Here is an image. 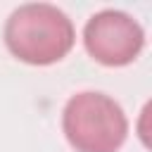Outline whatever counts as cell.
Segmentation results:
<instances>
[{
	"label": "cell",
	"instance_id": "obj_1",
	"mask_svg": "<svg viewBox=\"0 0 152 152\" xmlns=\"http://www.w3.org/2000/svg\"><path fill=\"white\" fill-rule=\"evenodd\" d=\"M76 31L71 19L50 2L19 5L5 24L7 50L26 64L48 66L69 55Z\"/></svg>",
	"mask_w": 152,
	"mask_h": 152
},
{
	"label": "cell",
	"instance_id": "obj_2",
	"mask_svg": "<svg viewBox=\"0 0 152 152\" xmlns=\"http://www.w3.org/2000/svg\"><path fill=\"white\" fill-rule=\"evenodd\" d=\"M62 128L76 152H119L128 135V119L109 95L83 90L66 100Z\"/></svg>",
	"mask_w": 152,
	"mask_h": 152
},
{
	"label": "cell",
	"instance_id": "obj_3",
	"mask_svg": "<svg viewBox=\"0 0 152 152\" xmlns=\"http://www.w3.org/2000/svg\"><path fill=\"white\" fill-rule=\"evenodd\" d=\"M83 45L95 62L104 66H126L140 55L145 31L131 14L121 10H102L86 21Z\"/></svg>",
	"mask_w": 152,
	"mask_h": 152
}]
</instances>
